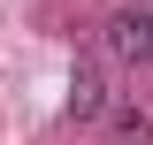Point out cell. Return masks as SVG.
I'll return each mask as SVG.
<instances>
[{"mask_svg": "<svg viewBox=\"0 0 153 145\" xmlns=\"http://www.w3.org/2000/svg\"><path fill=\"white\" fill-rule=\"evenodd\" d=\"M107 46L123 61H138V69H153V8H123V16L107 23Z\"/></svg>", "mask_w": 153, "mask_h": 145, "instance_id": "1", "label": "cell"}, {"mask_svg": "<svg viewBox=\"0 0 153 145\" xmlns=\"http://www.w3.org/2000/svg\"><path fill=\"white\" fill-rule=\"evenodd\" d=\"M69 115H76V122H100V115H107V84H100L92 69H76V84H69Z\"/></svg>", "mask_w": 153, "mask_h": 145, "instance_id": "2", "label": "cell"}, {"mask_svg": "<svg viewBox=\"0 0 153 145\" xmlns=\"http://www.w3.org/2000/svg\"><path fill=\"white\" fill-rule=\"evenodd\" d=\"M115 130H123V138H130V145H146V138H153V122H146V115H138V107H123V115H115Z\"/></svg>", "mask_w": 153, "mask_h": 145, "instance_id": "3", "label": "cell"}]
</instances>
